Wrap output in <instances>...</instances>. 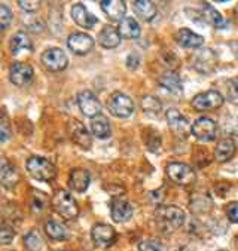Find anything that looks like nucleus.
Instances as JSON below:
<instances>
[{
    "mask_svg": "<svg viewBox=\"0 0 238 251\" xmlns=\"http://www.w3.org/2000/svg\"><path fill=\"white\" fill-rule=\"evenodd\" d=\"M33 77H34V72H33V67L30 64H27V63H14L11 66L9 79L15 86L24 88L33 80Z\"/></svg>",
    "mask_w": 238,
    "mask_h": 251,
    "instance_id": "4468645a",
    "label": "nucleus"
},
{
    "mask_svg": "<svg viewBox=\"0 0 238 251\" xmlns=\"http://www.w3.org/2000/svg\"><path fill=\"white\" fill-rule=\"evenodd\" d=\"M0 140H2V143H5L8 138H9V135H11V131H9V124H8V116H6V113L3 112V115H2V124H0Z\"/></svg>",
    "mask_w": 238,
    "mask_h": 251,
    "instance_id": "4c0bfd02",
    "label": "nucleus"
},
{
    "mask_svg": "<svg viewBox=\"0 0 238 251\" xmlns=\"http://www.w3.org/2000/svg\"><path fill=\"white\" fill-rule=\"evenodd\" d=\"M95 40L86 33H72L67 37V46L76 55H85L94 48Z\"/></svg>",
    "mask_w": 238,
    "mask_h": 251,
    "instance_id": "2eb2a0df",
    "label": "nucleus"
},
{
    "mask_svg": "<svg viewBox=\"0 0 238 251\" xmlns=\"http://www.w3.org/2000/svg\"><path fill=\"white\" fill-rule=\"evenodd\" d=\"M237 152V144L232 138H223L220 140L214 147V159L217 162H228L234 158Z\"/></svg>",
    "mask_w": 238,
    "mask_h": 251,
    "instance_id": "412c9836",
    "label": "nucleus"
},
{
    "mask_svg": "<svg viewBox=\"0 0 238 251\" xmlns=\"http://www.w3.org/2000/svg\"><path fill=\"white\" fill-rule=\"evenodd\" d=\"M9 49H11V54L14 57L23 54V52H30L33 49L31 40L28 37L27 33L24 31H18L11 37V43H9Z\"/></svg>",
    "mask_w": 238,
    "mask_h": 251,
    "instance_id": "5701e85b",
    "label": "nucleus"
},
{
    "mask_svg": "<svg viewBox=\"0 0 238 251\" xmlns=\"http://www.w3.org/2000/svg\"><path fill=\"white\" fill-rule=\"evenodd\" d=\"M174 40L179 46L187 49H200L204 45V37L190 31L189 28H180L174 33Z\"/></svg>",
    "mask_w": 238,
    "mask_h": 251,
    "instance_id": "dca6fc26",
    "label": "nucleus"
},
{
    "mask_svg": "<svg viewBox=\"0 0 238 251\" xmlns=\"http://www.w3.org/2000/svg\"><path fill=\"white\" fill-rule=\"evenodd\" d=\"M231 49H232L234 55L238 58V40H235V42H232V43H231Z\"/></svg>",
    "mask_w": 238,
    "mask_h": 251,
    "instance_id": "ea45409f",
    "label": "nucleus"
},
{
    "mask_svg": "<svg viewBox=\"0 0 238 251\" xmlns=\"http://www.w3.org/2000/svg\"><path fill=\"white\" fill-rule=\"evenodd\" d=\"M0 178H2L3 187L12 189L20 181V173H18V170L12 164H9L6 159H3L2 161V171H0Z\"/></svg>",
    "mask_w": 238,
    "mask_h": 251,
    "instance_id": "bb28decb",
    "label": "nucleus"
},
{
    "mask_svg": "<svg viewBox=\"0 0 238 251\" xmlns=\"http://www.w3.org/2000/svg\"><path fill=\"white\" fill-rule=\"evenodd\" d=\"M138 251H165V248L157 239H145L138 242Z\"/></svg>",
    "mask_w": 238,
    "mask_h": 251,
    "instance_id": "72a5a7b5",
    "label": "nucleus"
},
{
    "mask_svg": "<svg viewBox=\"0 0 238 251\" xmlns=\"http://www.w3.org/2000/svg\"><path fill=\"white\" fill-rule=\"evenodd\" d=\"M192 135L204 143L213 141L217 135V125L213 119L203 116L192 124Z\"/></svg>",
    "mask_w": 238,
    "mask_h": 251,
    "instance_id": "1a4fd4ad",
    "label": "nucleus"
},
{
    "mask_svg": "<svg viewBox=\"0 0 238 251\" xmlns=\"http://www.w3.org/2000/svg\"><path fill=\"white\" fill-rule=\"evenodd\" d=\"M51 205L54 211L64 220H75L79 216V207L76 199L67 190H57L51 199Z\"/></svg>",
    "mask_w": 238,
    "mask_h": 251,
    "instance_id": "f03ea898",
    "label": "nucleus"
},
{
    "mask_svg": "<svg viewBox=\"0 0 238 251\" xmlns=\"http://www.w3.org/2000/svg\"><path fill=\"white\" fill-rule=\"evenodd\" d=\"M45 232H46L48 236H50L51 239H54V241H63V239L67 238V229H66V226L63 223H60V222H55V220L46 222Z\"/></svg>",
    "mask_w": 238,
    "mask_h": 251,
    "instance_id": "2f4dec72",
    "label": "nucleus"
},
{
    "mask_svg": "<svg viewBox=\"0 0 238 251\" xmlns=\"http://www.w3.org/2000/svg\"><path fill=\"white\" fill-rule=\"evenodd\" d=\"M40 61L48 72H53V73L63 72L69 66V58L66 52L60 48H48L46 51H43Z\"/></svg>",
    "mask_w": 238,
    "mask_h": 251,
    "instance_id": "6e6552de",
    "label": "nucleus"
},
{
    "mask_svg": "<svg viewBox=\"0 0 238 251\" xmlns=\"http://www.w3.org/2000/svg\"><path fill=\"white\" fill-rule=\"evenodd\" d=\"M235 14H237V18H238V5H237V8H235Z\"/></svg>",
    "mask_w": 238,
    "mask_h": 251,
    "instance_id": "37998d69",
    "label": "nucleus"
},
{
    "mask_svg": "<svg viewBox=\"0 0 238 251\" xmlns=\"http://www.w3.org/2000/svg\"><path fill=\"white\" fill-rule=\"evenodd\" d=\"M107 109L113 116L125 119L134 113L135 106H134V101L128 95L116 91V92L110 94V97L107 100Z\"/></svg>",
    "mask_w": 238,
    "mask_h": 251,
    "instance_id": "39448f33",
    "label": "nucleus"
},
{
    "mask_svg": "<svg viewBox=\"0 0 238 251\" xmlns=\"http://www.w3.org/2000/svg\"><path fill=\"white\" fill-rule=\"evenodd\" d=\"M67 132L70 140L82 150H88L92 144L91 135L88 132V129L85 128V125L82 122H79L78 119H72L67 124Z\"/></svg>",
    "mask_w": 238,
    "mask_h": 251,
    "instance_id": "9b49d317",
    "label": "nucleus"
},
{
    "mask_svg": "<svg viewBox=\"0 0 238 251\" xmlns=\"http://www.w3.org/2000/svg\"><path fill=\"white\" fill-rule=\"evenodd\" d=\"M140 104H141V110L145 112L148 116H152V118L158 116L162 112L161 101L157 97H154V95H145V97L141 98Z\"/></svg>",
    "mask_w": 238,
    "mask_h": 251,
    "instance_id": "7c9ffc66",
    "label": "nucleus"
},
{
    "mask_svg": "<svg viewBox=\"0 0 238 251\" xmlns=\"http://www.w3.org/2000/svg\"><path fill=\"white\" fill-rule=\"evenodd\" d=\"M235 247H237V250H238V235L235 236Z\"/></svg>",
    "mask_w": 238,
    "mask_h": 251,
    "instance_id": "a19ab883",
    "label": "nucleus"
},
{
    "mask_svg": "<svg viewBox=\"0 0 238 251\" xmlns=\"http://www.w3.org/2000/svg\"><path fill=\"white\" fill-rule=\"evenodd\" d=\"M70 14H72L73 21H75L79 27H82V28H92L95 24L99 23V18H97V17H94L82 3L73 5Z\"/></svg>",
    "mask_w": 238,
    "mask_h": 251,
    "instance_id": "a211bd4d",
    "label": "nucleus"
},
{
    "mask_svg": "<svg viewBox=\"0 0 238 251\" xmlns=\"http://www.w3.org/2000/svg\"><path fill=\"white\" fill-rule=\"evenodd\" d=\"M100 6H102V11L112 21L121 23L125 18L127 6H125V2H122V0H103V2H100Z\"/></svg>",
    "mask_w": 238,
    "mask_h": 251,
    "instance_id": "6ab92c4d",
    "label": "nucleus"
},
{
    "mask_svg": "<svg viewBox=\"0 0 238 251\" xmlns=\"http://www.w3.org/2000/svg\"><path fill=\"white\" fill-rule=\"evenodd\" d=\"M200 12H201V17H203L204 23L210 24L214 28H225L228 25V21H225V18L210 3H203Z\"/></svg>",
    "mask_w": 238,
    "mask_h": 251,
    "instance_id": "393cba45",
    "label": "nucleus"
},
{
    "mask_svg": "<svg viewBox=\"0 0 238 251\" xmlns=\"http://www.w3.org/2000/svg\"><path fill=\"white\" fill-rule=\"evenodd\" d=\"M12 23V11L6 5H0V24L2 30H6Z\"/></svg>",
    "mask_w": 238,
    "mask_h": 251,
    "instance_id": "c9c22d12",
    "label": "nucleus"
},
{
    "mask_svg": "<svg viewBox=\"0 0 238 251\" xmlns=\"http://www.w3.org/2000/svg\"><path fill=\"white\" fill-rule=\"evenodd\" d=\"M223 103H225L223 95L216 89H210V91L195 95L192 101H190V106L197 112H207V110H216L222 107Z\"/></svg>",
    "mask_w": 238,
    "mask_h": 251,
    "instance_id": "423d86ee",
    "label": "nucleus"
},
{
    "mask_svg": "<svg viewBox=\"0 0 238 251\" xmlns=\"http://www.w3.org/2000/svg\"><path fill=\"white\" fill-rule=\"evenodd\" d=\"M167 122L170 129L179 135V137H186L189 132H192V125H190L189 119L186 116H183L177 109H168L167 113Z\"/></svg>",
    "mask_w": 238,
    "mask_h": 251,
    "instance_id": "ddd939ff",
    "label": "nucleus"
},
{
    "mask_svg": "<svg viewBox=\"0 0 238 251\" xmlns=\"http://www.w3.org/2000/svg\"><path fill=\"white\" fill-rule=\"evenodd\" d=\"M89 181H91V176H89V173L86 170H83V168L72 170L70 177H69V184H70L72 190H75L78 193H82V192H85L88 189Z\"/></svg>",
    "mask_w": 238,
    "mask_h": 251,
    "instance_id": "b1692460",
    "label": "nucleus"
},
{
    "mask_svg": "<svg viewBox=\"0 0 238 251\" xmlns=\"http://www.w3.org/2000/svg\"><path fill=\"white\" fill-rule=\"evenodd\" d=\"M168 178L180 186H189L194 184L197 180V174L195 171L190 168L189 165L183 164V162H170L165 168Z\"/></svg>",
    "mask_w": 238,
    "mask_h": 251,
    "instance_id": "0eeeda50",
    "label": "nucleus"
},
{
    "mask_svg": "<svg viewBox=\"0 0 238 251\" xmlns=\"http://www.w3.org/2000/svg\"><path fill=\"white\" fill-rule=\"evenodd\" d=\"M118 31L121 34V37H125V39H137L140 36V25L138 23L131 18V17H125L119 25H118Z\"/></svg>",
    "mask_w": 238,
    "mask_h": 251,
    "instance_id": "c756f323",
    "label": "nucleus"
},
{
    "mask_svg": "<svg viewBox=\"0 0 238 251\" xmlns=\"http://www.w3.org/2000/svg\"><path fill=\"white\" fill-rule=\"evenodd\" d=\"M226 217L231 223H238V201H232L225 207Z\"/></svg>",
    "mask_w": 238,
    "mask_h": 251,
    "instance_id": "e433bc0d",
    "label": "nucleus"
},
{
    "mask_svg": "<svg viewBox=\"0 0 238 251\" xmlns=\"http://www.w3.org/2000/svg\"><path fill=\"white\" fill-rule=\"evenodd\" d=\"M15 238V230L12 229V226H9L8 223H3L2 227H0V242L3 245H8L14 241Z\"/></svg>",
    "mask_w": 238,
    "mask_h": 251,
    "instance_id": "f704fd0d",
    "label": "nucleus"
},
{
    "mask_svg": "<svg viewBox=\"0 0 238 251\" xmlns=\"http://www.w3.org/2000/svg\"><path fill=\"white\" fill-rule=\"evenodd\" d=\"M23 244L27 251H50V247L37 230H28L23 238Z\"/></svg>",
    "mask_w": 238,
    "mask_h": 251,
    "instance_id": "cd10ccee",
    "label": "nucleus"
},
{
    "mask_svg": "<svg viewBox=\"0 0 238 251\" xmlns=\"http://www.w3.org/2000/svg\"><path fill=\"white\" fill-rule=\"evenodd\" d=\"M91 238L94 244L100 248H107L112 247L116 241V232L112 226L105 225V223H97L94 225L91 229Z\"/></svg>",
    "mask_w": 238,
    "mask_h": 251,
    "instance_id": "f8f14e48",
    "label": "nucleus"
},
{
    "mask_svg": "<svg viewBox=\"0 0 238 251\" xmlns=\"http://www.w3.org/2000/svg\"><path fill=\"white\" fill-rule=\"evenodd\" d=\"M97 42L103 48H106V49H113V48L119 46V43H121V34H119V31H118L116 27H113V25H105L102 28V31L99 33V36H97Z\"/></svg>",
    "mask_w": 238,
    "mask_h": 251,
    "instance_id": "4be33fe9",
    "label": "nucleus"
},
{
    "mask_svg": "<svg viewBox=\"0 0 238 251\" xmlns=\"http://www.w3.org/2000/svg\"><path fill=\"white\" fill-rule=\"evenodd\" d=\"M61 251H73V250H61Z\"/></svg>",
    "mask_w": 238,
    "mask_h": 251,
    "instance_id": "c03bdc74",
    "label": "nucleus"
},
{
    "mask_svg": "<svg viewBox=\"0 0 238 251\" xmlns=\"http://www.w3.org/2000/svg\"><path fill=\"white\" fill-rule=\"evenodd\" d=\"M190 66L201 75H210L217 66V55L210 48H200L190 57Z\"/></svg>",
    "mask_w": 238,
    "mask_h": 251,
    "instance_id": "20e7f679",
    "label": "nucleus"
},
{
    "mask_svg": "<svg viewBox=\"0 0 238 251\" xmlns=\"http://www.w3.org/2000/svg\"><path fill=\"white\" fill-rule=\"evenodd\" d=\"M18 6L23 9V11H27V12H34L39 9V2H34V0H18Z\"/></svg>",
    "mask_w": 238,
    "mask_h": 251,
    "instance_id": "58836bf2",
    "label": "nucleus"
},
{
    "mask_svg": "<svg viewBox=\"0 0 238 251\" xmlns=\"http://www.w3.org/2000/svg\"><path fill=\"white\" fill-rule=\"evenodd\" d=\"M50 202V199L43 192L39 190H31L30 195V211L31 213H40L45 210V207Z\"/></svg>",
    "mask_w": 238,
    "mask_h": 251,
    "instance_id": "473e14b6",
    "label": "nucleus"
},
{
    "mask_svg": "<svg viewBox=\"0 0 238 251\" xmlns=\"http://www.w3.org/2000/svg\"><path fill=\"white\" fill-rule=\"evenodd\" d=\"M155 222L164 233H171L183 226L185 213L176 205H164L155 211Z\"/></svg>",
    "mask_w": 238,
    "mask_h": 251,
    "instance_id": "f257e3e1",
    "label": "nucleus"
},
{
    "mask_svg": "<svg viewBox=\"0 0 238 251\" xmlns=\"http://www.w3.org/2000/svg\"><path fill=\"white\" fill-rule=\"evenodd\" d=\"M158 83L162 89H165L167 92H170L173 95H182L183 94V85H182V80L176 72H171V70L164 72L159 76Z\"/></svg>",
    "mask_w": 238,
    "mask_h": 251,
    "instance_id": "aec40b11",
    "label": "nucleus"
},
{
    "mask_svg": "<svg viewBox=\"0 0 238 251\" xmlns=\"http://www.w3.org/2000/svg\"><path fill=\"white\" fill-rule=\"evenodd\" d=\"M27 173L39 181H51L57 176V168L55 165L46 158L42 156H31L27 159L26 164Z\"/></svg>",
    "mask_w": 238,
    "mask_h": 251,
    "instance_id": "7ed1b4c3",
    "label": "nucleus"
},
{
    "mask_svg": "<svg viewBox=\"0 0 238 251\" xmlns=\"http://www.w3.org/2000/svg\"><path fill=\"white\" fill-rule=\"evenodd\" d=\"M235 88H237V91H238V76H237V79H235Z\"/></svg>",
    "mask_w": 238,
    "mask_h": 251,
    "instance_id": "79ce46f5",
    "label": "nucleus"
},
{
    "mask_svg": "<svg viewBox=\"0 0 238 251\" xmlns=\"http://www.w3.org/2000/svg\"><path fill=\"white\" fill-rule=\"evenodd\" d=\"M89 128H91V132L95 138H100V140H105V138H109L112 135V128H110V122L107 121V118L105 116H97L91 119V124H89Z\"/></svg>",
    "mask_w": 238,
    "mask_h": 251,
    "instance_id": "a878e982",
    "label": "nucleus"
},
{
    "mask_svg": "<svg viewBox=\"0 0 238 251\" xmlns=\"http://www.w3.org/2000/svg\"><path fill=\"white\" fill-rule=\"evenodd\" d=\"M132 8L135 14L145 21H152L157 17V6L149 0H135L132 2Z\"/></svg>",
    "mask_w": 238,
    "mask_h": 251,
    "instance_id": "c85d7f7f",
    "label": "nucleus"
},
{
    "mask_svg": "<svg viewBox=\"0 0 238 251\" xmlns=\"http://www.w3.org/2000/svg\"><path fill=\"white\" fill-rule=\"evenodd\" d=\"M132 214H134V208L125 199H115L110 204V216L116 223L128 222L132 217Z\"/></svg>",
    "mask_w": 238,
    "mask_h": 251,
    "instance_id": "f3484780",
    "label": "nucleus"
},
{
    "mask_svg": "<svg viewBox=\"0 0 238 251\" xmlns=\"http://www.w3.org/2000/svg\"><path fill=\"white\" fill-rule=\"evenodd\" d=\"M78 107L85 116H88L91 119L102 115V104L99 101V98L95 97L91 91L79 92V95H78Z\"/></svg>",
    "mask_w": 238,
    "mask_h": 251,
    "instance_id": "9d476101",
    "label": "nucleus"
}]
</instances>
